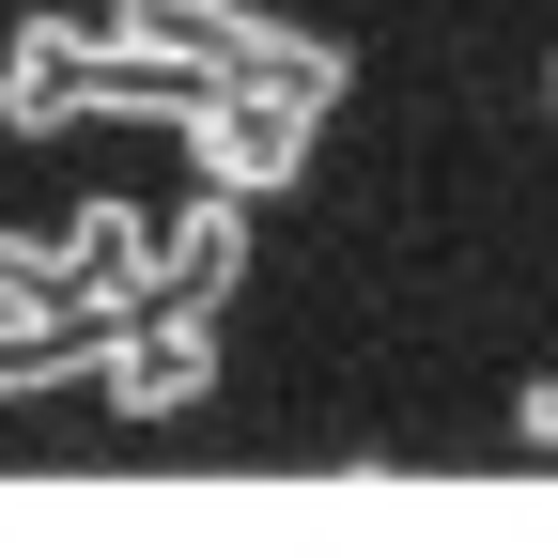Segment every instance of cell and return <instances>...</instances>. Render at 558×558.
Listing matches in <instances>:
<instances>
[{"mask_svg": "<svg viewBox=\"0 0 558 558\" xmlns=\"http://www.w3.org/2000/svg\"><path fill=\"white\" fill-rule=\"evenodd\" d=\"M109 47L140 62H186V78H248V94H295V109H341V47L326 32H279L248 0H124Z\"/></svg>", "mask_w": 558, "mask_h": 558, "instance_id": "6da1fadb", "label": "cell"}, {"mask_svg": "<svg viewBox=\"0 0 558 558\" xmlns=\"http://www.w3.org/2000/svg\"><path fill=\"white\" fill-rule=\"evenodd\" d=\"M94 388H109L124 418H186L202 388H218V341H202V295H156V311H124V326H109V357H94Z\"/></svg>", "mask_w": 558, "mask_h": 558, "instance_id": "3957f363", "label": "cell"}, {"mask_svg": "<svg viewBox=\"0 0 558 558\" xmlns=\"http://www.w3.org/2000/svg\"><path fill=\"white\" fill-rule=\"evenodd\" d=\"M233 264H248V202H233V186H202L186 218L156 233V295H233Z\"/></svg>", "mask_w": 558, "mask_h": 558, "instance_id": "277c9868", "label": "cell"}, {"mask_svg": "<svg viewBox=\"0 0 558 558\" xmlns=\"http://www.w3.org/2000/svg\"><path fill=\"white\" fill-rule=\"evenodd\" d=\"M527 435H543V450H558V373H543V388H527Z\"/></svg>", "mask_w": 558, "mask_h": 558, "instance_id": "52a82bcc", "label": "cell"}, {"mask_svg": "<svg viewBox=\"0 0 558 558\" xmlns=\"http://www.w3.org/2000/svg\"><path fill=\"white\" fill-rule=\"evenodd\" d=\"M0 311H78V295H62V248L47 233H0ZM109 326V311H94Z\"/></svg>", "mask_w": 558, "mask_h": 558, "instance_id": "8992f818", "label": "cell"}, {"mask_svg": "<svg viewBox=\"0 0 558 558\" xmlns=\"http://www.w3.org/2000/svg\"><path fill=\"white\" fill-rule=\"evenodd\" d=\"M94 357H109L94 311H0V403H32V388H62V373H94Z\"/></svg>", "mask_w": 558, "mask_h": 558, "instance_id": "5b68a950", "label": "cell"}, {"mask_svg": "<svg viewBox=\"0 0 558 558\" xmlns=\"http://www.w3.org/2000/svg\"><path fill=\"white\" fill-rule=\"evenodd\" d=\"M311 124H326V109H295V94H248V78H186V109H171V140L202 156V186H233V202L295 186V171H311Z\"/></svg>", "mask_w": 558, "mask_h": 558, "instance_id": "7a4b0ae2", "label": "cell"}]
</instances>
